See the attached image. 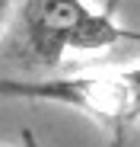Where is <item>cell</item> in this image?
<instances>
[{"mask_svg": "<svg viewBox=\"0 0 140 147\" xmlns=\"http://www.w3.org/2000/svg\"><path fill=\"white\" fill-rule=\"evenodd\" d=\"M108 147H127V144H124V125H115V128H111V144H108Z\"/></svg>", "mask_w": 140, "mask_h": 147, "instance_id": "4", "label": "cell"}, {"mask_svg": "<svg viewBox=\"0 0 140 147\" xmlns=\"http://www.w3.org/2000/svg\"><path fill=\"white\" fill-rule=\"evenodd\" d=\"M7 10H10V0H0V26H3V16H7Z\"/></svg>", "mask_w": 140, "mask_h": 147, "instance_id": "5", "label": "cell"}, {"mask_svg": "<svg viewBox=\"0 0 140 147\" xmlns=\"http://www.w3.org/2000/svg\"><path fill=\"white\" fill-rule=\"evenodd\" d=\"M124 80L131 86V118H140V64L124 70Z\"/></svg>", "mask_w": 140, "mask_h": 147, "instance_id": "3", "label": "cell"}, {"mask_svg": "<svg viewBox=\"0 0 140 147\" xmlns=\"http://www.w3.org/2000/svg\"><path fill=\"white\" fill-rule=\"evenodd\" d=\"M22 35L38 64L57 67L67 51H105L127 38V29L108 10H89L83 0H26Z\"/></svg>", "mask_w": 140, "mask_h": 147, "instance_id": "1", "label": "cell"}, {"mask_svg": "<svg viewBox=\"0 0 140 147\" xmlns=\"http://www.w3.org/2000/svg\"><path fill=\"white\" fill-rule=\"evenodd\" d=\"M0 99H32L80 109L105 125H127L131 118V86L121 74H77L48 80H13L0 77Z\"/></svg>", "mask_w": 140, "mask_h": 147, "instance_id": "2", "label": "cell"}]
</instances>
